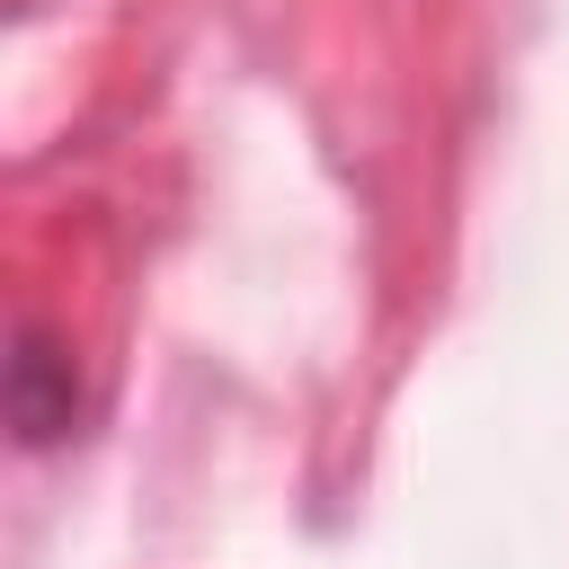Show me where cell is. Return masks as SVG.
<instances>
[{"instance_id": "1", "label": "cell", "mask_w": 569, "mask_h": 569, "mask_svg": "<svg viewBox=\"0 0 569 569\" xmlns=\"http://www.w3.org/2000/svg\"><path fill=\"white\" fill-rule=\"evenodd\" d=\"M9 427H18V445H62L80 427V365L36 320H18V338H9Z\"/></svg>"}]
</instances>
